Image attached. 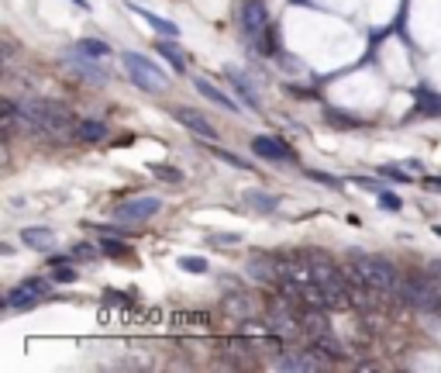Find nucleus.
Instances as JSON below:
<instances>
[{"mask_svg":"<svg viewBox=\"0 0 441 373\" xmlns=\"http://www.w3.org/2000/svg\"><path fill=\"white\" fill-rule=\"evenodd\" d=\"M241 28L248 35V42L259 49L262 55L276 52V42H273V25H269V11L262 0H245L241 4Z\"/></svg>","mask_w":441,"mask_h":373,"instance_id":"obj_1","label":"nucleus"},{"mask_svg":"<svg viewBox=\"0 0 441 373\" xmlns=\"http://www.w3.org/2000/svg\"><path fill=\"white\" fill-rule=\"evenodd\" d=\"M28 114L42 125V132H66V128H76L69 107L59 104V101H18Z\"/></svg>","mask_w":441,"mask_h":373,"instance_id":"obj_2","label":"nucleus"},{"mask_svg":"<svg viewBox=\"0 0 441 373\" xmlns=\"http://www.w3.org/2000/svg\"><path fill=\"white\" fill-rule=\"evenodd\" d=\"M121 62H125V69H128L131 83H134L138 90H145V94H159V90L166 87V73L159 69L149 55L125 52V55H121Z\"/></svg>","mask_w":441,"mask_h":373,"instance_id":"obj_3","label":"nucleus"},{"mask_svg":"<svg viewBox=\"0 0 441 373\" xmlns=\"http://www.w3.org/2000/svg\"><path fill=\"white\" fill-rule=\"evenodd\" d=\"M352 263L359 267V273L365 277L372 294H396L400 280H396V273H393L386 260H379V256H352Z\"/></svg>","mask_w":441,"mask_h":373,"instance_id":"obj_4","label":"nucleus"},{"mask_svg":"<svg viewBox=\"0 0 441 373\" xmlns=\"http://www.w3.org/2000/svg\"><path fill=\"white\" fill-rule=\"evenodd\" d=\"M396 294H400L407 304L420 308V311H441V294H438V287L431 284V277H407V280L396 284Z\"/></svg>","mask_w":441,"mask_h":373,"instance_id":"obj_5","label":"nucleus"},{"mask_svg":"<svg viewBox=\"0 0 441 373\" xmlns=\"http://www.w3.org/2000/svg\"><path fill=\"white\" fill-rule=\"evenodd\" d=\"M45 294H49V280L31 277V280H25V284H18L14 291H7V297H4V308H7V311H21V308L38 304Z\"/></svg>","mask_w":441,"mask_h":373,"instance_id":"obj_6","label":"nucleus"},{"mask_svg":"<svg viewBox=\"0 0 441 373\" xmlns=\"http://www.w3.org/2000/svg\"><path fill=\"white\" fill-rule=\"evenodd\" d=\"M159 208H162V201H159V197H134V201L118 204V208L110 211V218H114V221H125V225H131V221H145V218H152Z\"/></svg>","mask_w":441,"mask_h":373,"instance_id":"obj_7","label":"nucleus"},{"mask_svg":"<svg viewBox=\"0 0 441 373\" xmlns=\"http://www.w3.org/2000/svg\"><path fill=\"white\" fill-rule=\"evenodd\" d=\"M173 118H176V121H180L190 135H197V138H204V142H217L214 125H210L200 111H193V107H176V111H173Z\"/></svg>","mask_w":441,"mask_h":373,"instance_id":"obj_8","label":"nucleus"},{"mask_svg":"<svg viewBox=\"0 0 441 373\" xmlns=\"http://www.w3.org/2000/svg\"><path fill=\"white\" fill-rule=\"evenodd\" d=\"M252 152L259 156V160H269V162H293V149L280 142V138H273V135H256L252 138Z\"/></svg>","mask_w":441,"mask_h":373,"instance_id":"obj_9","label":"nucleus"},{"mask_svg":"<svg viewBox=\"0 0 441 373\" xmlns=\"http://www.w3.org/2000/svg\"><path fill=\"white\" fill-rule=\"evenodd\" d=\"M193 87H197V94L200 97H207L210 104H217V107H224V111H231V114H238L241 111V104H234L231 97L221 90V87H214L210 80H204V77H193Z\"/></svg>","mask_w":441,"mask_h":373,"instance_id":"obj_10","label":"nucleus"},{"mask_svg":"<svg viewBox=\"0 0 441 373\" xmlns=\"http://www.w3.org/2000/svg\"><path fill=\"white\" fill-rule=\"evenodd\" d=\"M276 370H324V360H317L314 352H286L276 360Z\"/></svg>","mask_w":441,"mask_h":373,"instance_id":"obj_11","label":"nucleus"},{"mask_svg":"<svg viewBox=\"0 0 441 373\" xmlns=\"http://www.w3.org/2000/svg\"><path fill=\"white\" fill-rule=\"evenodd\" d=\"M131 11H134V14H142V18H145L149 25L156 28L159 35H166V38H180V28L173 25V21H166V18H159V14H152V11H145V7H134V4H131Z\"/></svg>","mask_w":441,"mask_h":373,"instance_id":"obj_12","label":"nucleus"},{"mask_svg":"<svg viewBox=\"0 0 441 373\" xmlns=\"http://www.w3.org/2000/svg\"><path fill=\"white\" fill-rule=\"evenodd\" d=\"M159 55H162V59H166V62H169V66H173V69H176V73H183V69H186V62H183V55H180V45H176V38H166V35H162V38H159Z\"/></svg>","mask_w":441,"mask_h":373,"instance_id":"obj_13","label":"nucleus"},{"mask_svg":"<svg viewBox=\"0 0 441 373\" xmlns=\"http://www.w3.org/2000/svg\"><path fill=\"white\" fill-rule=\"evenodd\" d=\"M107 132H110V128H107L104 121H93V118H90V121H76V138L79 142H104Z\"/></svg>","mask_w":441,"mask_h":373,"instance_id":"obj_14","label":"nucleus"},{"mask_svg":"<svg viewBox=\"0 0 441 373\" xmlns=\"http://www.w3.org/2000/svg\"><path fill=\"white\" fill-rule=\"evenodd\" d=\"M21 242H25L28 249H49L55 242V235H52V228H25Z\"/></svg>","mask_w":441,"mask_h":373,"instance_id":"obj_15","label":"nucleus"},{"mask_svg":"<svg viewBox=\"0 0 441 373\" xmlns=\"http://www.w3.org/2000/svg\"><path fill=\"white\" fill-rule=\"evenodd\" d=\"M228 80H231V87L241 94V101H245V104L252 107V111H259V94L252 90V83H245L238 73H234V69H228Z\"/></svg>","mask_w":441,"mask_h":373,"instance_id":"obj_16","label":"nucleus"},{"mask_svg":"<svg viewBox=\"0 0 441 373\" xmlns=\"http://www.w3.org/2000/svg\"><path fill=\"white\" fill-rule=\"evenodd\" d=\"M245 204L256 208V211H262V214H269V211L280 208V197H269V194H259V190H248V194H245Z\"/></svg>","mask_w":441,"mask_h":373,"instance_id":"obj_17","label":"nucleus"},{"mask_svg":"<svg viewBox=\"0 0 441 373\" xmlns=\"http://www.w3.org/2000/svg\"><path fill=\"white\" fill-rule=\"evenodd\" d=\"M73 66H76V73H86V80H93V83H104L107 80V73L101 69V66H93V62H90V55L76 52V55H73Z\"/></svg>","mask_w":441,"mask_h":373,"instance_id":"obj_18","label":"nucleus"},{"mask_svg":"<svg viewBox=\"0 0 441 373\" xmlns=\"http://www.w3.org/2000/svg\"><path fill=\"white\" fill-rule=\"evenodd\" d=\"M76 52L90 55V59H104V55H110V45H107V42H101V38H79Z\"/></svg>","mask_w":441,"mask_h":373,"instance_id":"obj_19","label":"nucleus"},{"mask_svg":"<svg viewBox=\"0 0 441 373\" xmlns=\"http://www.w3.org/2000/svg\"><path fill=\"white\" fill-rule=\"evenodd\" d=\"M101 256H114V260H125V256H131V249L128 245H121V242H114V239H101Z\"/></svg>","mask_w":441,"mask_h":373,"instance_id":"obj_20","label":"nucleus"},{"mask_svg":"<svg viewBox=\"0 0 441 373\" xmlns=\"http://www.w3.org/2000/svg\"><path fill=\"white\" fill-rule=\"evenodd\" d=\"M210 152H214L217 160H224L228 166H234V169H252V162H248V160H238L234 152H228V149H221V145H210Z\"/></svg>","mask_w":441,"mask_h":373,"instance_id":"obj_21","label":"nucleus"},{"mask_svg":"<svg viewBox=\"0 0 441 373\" xmlns=\"http://www.w3.org/2000/svg\"><path fill=\"white\" fill-rule=\"evenodd\" d=\"M176 263H180V269H186V273H197V277H200V273H207V260H204V256H180Z\"/></svg>","mask_w":441,"mask_h":373,"instance_id":"obj_22","label":"nucleus"},{"mask_svg":"<svg viewBox=\"0 0 441 373\" xmlns=\"http://www.w3.org/2000/svg\"><path fill=\"white\" fill-rule=\"evenodd\" d=\"M324 118H328V121H335L338 128H355V125H362L359 118H352V114H341V111H335V107H328V111H324Z\"/></svg>","mask_w":441,"mask_h":373,"instance_id":"obj_23","label":"nucleus"},{"mask_svg":"<svg viewBox=\"0 0 441 373\" xmlns=\"http://www.w3.org/2000/svg\"><path fill=\"white\" fill-rule=\"evenodd\" d=\"M52 280L55 284H76L79 273L73 267H66V263H59V267H52Z\"/></svg>","mask_w":441,"mask_h":373,"instance_id":"obj_24","label":"nucleus"},{"mask_svg":"<svg viewBox=\"0 0 441 373\" xmlns=\"http://www.w3.org/2000/svg\"><path fill=\"white\" fill-rule=\"evenodd\" d=\"M156 177H162V180H169V184H183V173L180 169H173V166H162V162H152L149 166Z\"/></svg>","mask_w":441,"mask_h":373,"instance_id":"obj_25","label":"nucleus"},{"mask_svg":"<svg viewBox=\"0 0 441 373\" xmlns=\"http://www.w3.org/2000/svg\"><path fill=\"white\" fill-rule=\"evenodd\" d=\"M379 208H383V211H400V208H403V201H400L393 190H383V194H379Z\"/></svg>","mask_w":441,"mask_h":373,"instance_id":"obj_26","label":"nucleus"},{"mask_svg":"<svg viewBox=\"0 0 441 373\" xmlns=\"http://www.w3.org/2000/svg\"><path fill=\"white\" fill-rule=\"evenodd\" d=\"M73 256H79V260H97L101 249H93L90 242H79V245H73Z\"/></svg>","mask_w":441,"mask_h":373,"instance_id":"obj_27","label":"nucleus"},{"mask_svg":"<svg viewBox=\"0 0 441 373\" xmlns=\"http://www.w3.org/2000/svg\"><path fill=\"white\" fill-rule=\"evenodd\" d=\"M355 184L362 186V190H372V194H383V190H389L386 184H379V180H369V177H355Z\"/></svg>","mask_w":441,"mask_h":373,"instance_id":"obj_28","label":"nucleus"},{"mask_svg":"<svg viewBox=\"0 0 441 373\" xmlns=\"http://www.w3.org/2000/svg\"><path fill=\"white\" fill-rule=\"evenodd\" d=\"M210 242H214V245H238L241 235H234V232H221V235H210Z\"/></svg>","mask_w":441,"mask_h":373,"instance_id":"obj_29","label":"nucleus"},{"mask_svg":"<svg viewBox=\"0 0 441 373\" xmlns=\"http://www.w3.org/2000/svg\"><path fill=\"white\" fill-rule=\"evenodd\" d=\"M428 277H431V284L438 287V294H441V260H435L431 267H428Z\"/></svg>","mask_w":441,"mask_h":373,"instance_id":"obj_30","label":"nucleus"},{"mask_svg":"<svg viewBox=\"0 0 441 373\" xmlns=\"http://www.w3.org/2000/svg\"><path fill=\"white\" fill-rule=\"evenodd\" d=\"M383 177H389V180H407V173L396 169V166H383Z\"/></svg>","mask_w":441,"mask_h":373,"instance_id":"obj_31","label":"nucleus"},{"mask_svg":"<svg viewBox=\"0 0 441 373\" xmlns=\"http://www.w3.org/2000/svg\"><path fill=\"white\" fill-rule=\"evenodd\" d=\"M424 186L435 190V194H441V177H424Z\"/></svg>","mask_w":441,"mask_h":373,"instance_id":"obj_32","label":"nucleus"},{"mask_svg":"<svg viewBox=\"0 0 441 373\" xmlns=\"http://www.w3.org/2000/svg\"><path fill=\"white\" fill-rule=\"evenodd\" d=\"M73 4H79V7H83V11H90V4H86V0H73Z\"/></svg>","mask_w":441,"mask_h":373,"instance_id":"obj_33","label":"nucleus"},{"mask_svg":"<svg viewBox=\"0 0 441 373\" xmlns=\"http://www.w3.org/2000/svg\"><path fill=\"white\" fill-rule=\"evenodd\" d=\"M435 235H441V225H435Z\"/></svg>","mask_w":441,"mask_h":373,"instance_id":"obj_34","label":"nucleus"}]
</instances>
